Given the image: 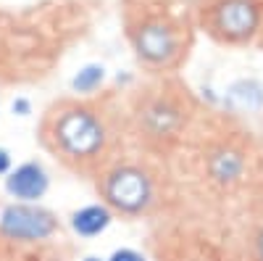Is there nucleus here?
<instances>
[{"mask_svg": "<svg viewBox=\"0 0 263 261\" xmlns=\"http://www.w3.org/2000/svg\"><path fill=\"white\" fill-rule=\"evenodd\" d=\"M103 79H105V69L98 66V63H87V66L79 69L77 77L71 79V87H74V93H79V95H92L103 84Z\"/></svg>", "mask_w": 263, "mask_h": 261, "instance_id": "obj_10", "label": "nucleus"}, {"mask_svg": "<svg viewBox=\"0 0 263 261\" xmlns=\"http://www.w3.org/2000/svg\"><path fill=\"white\" fill-rule=\"evenodd\" d=\"M114 219V211L103 206V203H92V206H84L79 211L71 214V227L77 235L82 237H95L100 232L108 230V224H111Z\"/></svg>", "mask_w": 263, "mask_h": 261, "instance_id": "obj_9", "label": "nucleus"}, {"mask_svg": "<svg viewBox=\"0 0 263 261\" xmlns=\"http://www.w3.org/2000/svg\"><path fill=\"white\" fill-rule=\"evenodd\" d=\"M200 114V103L187 84L174 77L153 79L140 87L126 106L129 137L142 148V153L163 161L182 148Z\"/></svg>", "mask_w": 263, "mask_h": 261, "instance_id": "obj_3", "label": "nucleus"}, {"mask_svg": "<svg viewBox=\"0 0 263 261\" xmlns=\"http://www.w3.org/2000/svg\"><path fill=\"white\" fill-rule=\"evenodd\" d=\"M8 171H11V153L6 148H0V177L8 174Z\"/></svg>", "mask_w": 263, "mask_h": 261, "instance_id": "obj_13", "label": "nucleus"}, {"mask_svg": "<svg viewBox=\"0 0 263 261\" xmlns=\"http://www.w3.org/2000/svg\"><path fill=\"white\" fill-rule=\"evenodd\" d=\"M37 137L69 171L95 180L126 148V108L111 98H63L42 114Z\"/></svg>", "mask_w": 263, "mask_h": 261, "instance_id": "obj_1", "label": "nucleus"}, {"mask_svg": "<svg viewBox=\"0 0 263 261\" xmlns=\"http://www.w3.org/2000/svg\"><path fill=\"white\" fill-rule=\"evenodd\" d=\"M48 185H50L48 171L37 161H27V164L11 169L6 177V190L21 203H34L37 198H42L48 193Z\"/></svg>", "mask_w": 263, "mask_h": 261, "instance_id": "obj_8", "label": "nucleus"}, {"mask_svg": "<svg viewBox=\"0 0 263 261\" xmlns=\"http://www.w3.org/2000/svg\"><path fill=\"white\" fill-rule=\"evenodd\" d=\"M95 190L114 214L129 219H147L177 203V182L161 159L121 153L98 177Z\"/></svg>", "mask_w": 263, "mask_h": 261, "instance_id": "obj_4", "label": "nucleus"}, {"mask_svg": "<svg viewBox=\"0 0 263 261\" xmlns=\"http://www.w3.org/2000/svg\"><path fill=\"white\" fill-rule=\"evenodd\" d=\"M129 42L137 61L153 74H171L187 56V40L168 16H142L129 24Z\"/></svg>", "mask_w": 263, "mask_h": 261, "instance_id": "obj_5", "label": "nucleus"}, {"mask_svg": "<svg viewBox=\"0 0 263 261\" xmlns=\"http://www.w3.org/2000/svg\"><path fill=\"white\" fill-rule=\"evenodd\" d=\"M242 261H263V222L250 232L245 243V258Z\"/></svg>", "mask_w": 263, "mask_h": 261, "instance_id": "obj_11", "label": "nucleus"}, {"mask_svg": "<svg viewBox=\"0 0 263 261\" xmlns=\"http://www.w3.org/2000/svg\"><path fill=\"white\" fill-rule=\"evenodd\" d=\"M84 261H105V258H95V256H90V258H84Z\"/></svg>", "mask_w": 263, "mask_h": 261, "instance_id": "obj_15", "label": "nucleus"}, {"mask_svg": "<svg viewBox=\"0 0 263 261\" xmlns=\"http://www.w3.org/2000/svg\"><path fill=\"white\" fill-rule=\"evenodd\" d=\"M108 261H145V256L137 253V251H132V248H121V251H116Z\"/></svg>", "mask_w": 263, "mask_h": 261, "instance_id": "obj_12", "label": "nucleus"}, {"mask_svg": "<svg viewBox=\"0 0 263 261\" xmlns=\"http://www.w3.org/2000/svg\"><path fill=\"white\" fill-rule=\"evenodd\" d=\"M58 232L55 214L34 203H11L0 214V235L13 243H40Z\"/></svg>", "mask_w": 263, "mask_h": 261, "instance_id": "obj_7", "label": "nucleus"}, {"mask_svg": "<svg viewBox=\"0 0 263 261\" xmlns=\"http://www.w3.org/2000/svg\"><path fill=\"white\" fill-rule=\"evenodd\" d=\"M263 27L258 0H213L205 8V29L224 45H245Z\"/></svg>", "mask_w": 263, "mask_h": 261, "instance_id": "obj_6", "label": "nucleus"}, {"mask_svg": "<svg viewBox=\"0 0 263 261\" xmlns=\"http://www.w3.org/2000/svg\"><path fill=\"white\" fill-rule=\"evenodd\" d=\"M13 111H18L21 116H24V114L29 111V103H27V100H13Z\"/></svg>", "mask_w": 263, "mask_h": 261, "instance_id": "obj_14", "label": "nucleus"}, {"mask_svg": "<svg viewBox=\"0 0 263 261\" xmlns=\"http://www.w3.org/2000/svg\"><path fill=\"white\" fill-rule=\"evenodd\" d=\"M174 156H184L208 198H237L263 182V150L229 114H200Z\"/></svg>", "mask_w": 263, "mask_h": 261, "instance_id": "obj_2", "label": "nucleus"}]
</instances>
